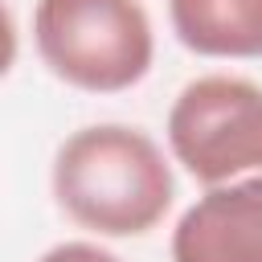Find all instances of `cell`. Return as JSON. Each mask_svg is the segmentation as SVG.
I'll return each mask as SVG.
<instances>
[{
	"mask_svg": "<svg viewBox=\"0 0 262 262\" xmlns=\"http://www.w3.org/2000/svg\"><path fill=\"white\" fill-rule=\"evenodd\" d=\"M172 262H262V172L205 188L172 229Z\"/></svg>",
	"mask_w": 262,
	"mask_h": 262,
	"instance_id": "obj_4",
	"label": "cell"
},
{
	"mask_svg": "<svg viewBox=\"0 0 262 262\" xmlns=\"http://www.w3.org/2000/svg\"><path fill=\"white\" fill-rule=\"evenodd\" d=\"M53 196L82 229L135 237L164 221L176 180L151 135L123 123H94L57 147Z\"/></svg>",
	"mask_w": 262,
	"mask_h": 262,
	"instance_id": "obj_1",
	"label": "cell"
},
{
	"mask_svg": "<svg viewBox=\"0 0 262 262\" xmlns=\"http://www.w3.org/2000/svg\"><path fill=\"white\" fill-rule=\"evenodd\" d=\"M168 20L201 57H262V0H168Z\"/></svg>",
	"mask_w": 262,
	"mask_h": 262,
	"instance_id": "obj_5",
	"label": "cell"
},
{
	"mask_svg": "<svg viewBox=\"0 0 262 262\" xmlns=\"http://www.w3.org/2000/svg\"><path fill=\"white\" fill-rule=\"evenodd\" d=\"M37 262H119V258L94 242H61V246L45 250Z\"/></svg>",
	"mask_w": 262,
	"mask_h": 262,
	"instance_id": "obj_6",
	"label": "cell"
},
{
	"mask_svg": "<svg viewBox=\"0 0 262 262\" xmlns=\"http://www.w3.org/2000/svg\"><path fill=\"white\" fill-rule=\"evenodd\" d=\"M33 41L70 86L119 94L151 70L156 37L139 0H37Z\"/></svg>",
	"mask_w": 262,
	"mask_h": 262,
	"instance_id": "obj_2",
	"label": "cell"
},
{
	"mask_svg": "<svg viewBox=\"0 0 262 262\" xmlns=\"http://www.w3.org/2000/svg\"><path fill=\"white\" fill-rule=\"evenodd\" d=\"M168 147L205 188L262 172V86L233 74L188 82L168 111Z\"/></svg>",
	"mask_w": 262,
	"mask_h": 262,
	"instance_id": "obj_3",
	"label": "cell"
}]
</instances>
